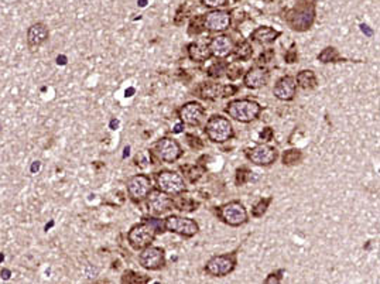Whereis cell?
Returning <instances> with one entry per match:
<instances>
[{
	"label": "cell",
	"instance_id": "6da1fadb",
	"mask_svg": "<svg viewBox=\"0 0 380 284\" xmlns=\"http://www.w3.org/2000/svg\"><path fill=\"white\" fill-rule=\"evenodd\" d=\"M225 110L232 119H235L238 122L249 123L258 118L261 106L258 102L250 101V99H239V101L231 102Z\"/></svg>",
	"mask_w": 380,
	"mask_h": 284
},
{
	"label": "cell",
	"instance_id": "7a4b0ae2",
	"mask_svg": "<svg viewBox=\"0 0 380 284\" xmlns=\"http://www.w3.org/2000/svg\"><path fill=\"white\" fill-rule=\"evenodd\" d=\"M205 133L209 137V140L214 143H225L233 137V129H232L229 119H226L220 115H214L206 122Z\"/></svg>",
	"mask_w": 380,
	"mask_h": 284
},
{
	"label": "cell",
	"instance_id": "3957f363",
	"mask_svg": "<svg viewBox=\"0 0 380 284\" xmlns=\"http://www.w3.org/2000/svg\"><path fill=\"white\" fill-rule=\"evenodd\" d=\"M156 226L151 223V222H143V223H139L136 226H133L129 235H127V239H129V243L132 244L136 250L139 249H144L146 246L151 244V242L154 241L156 238Z\"/></svg>",
	"mask_w": 380,
	"mask_h": 284
},
{
	"label": "cell",
	"instance_id": "277c9868",
	"mask_svg": "<svg viewBox=\"0 0 380 284\" xmlns=\"http://www.w3.org/2000/svg\"><path fill=\"white\" fill-rule=\"evenodd\" d=\"M219 218L228 223L229 226H240L247 221V211L243 206V203L238 201L225 203L218 209Z\"/></svg>",
	"mask_w": 380,
	"mask_h": 284
},
{
	"label": "cell",
	"instance_id": "5b68a950",
	"mask_svg": "<svg viewBox=\"0 0 380 284\" xmlns=\"http://www.w3.org/2000/svg\"><path fill=\"white\" fill-rule=\"evenodd\" d=\"M157 187L168 195H178L185 189V183L182 177L174 171H161L157 176Z\"/></svg>",
	"mask_w": 380,
	"mask_h": 284
},
{
	"label": "cell",
	"instance_id": "8992f818",
	"mask_svg": "<svg viewBox=\"0 0 380 284\" xmlns=\"http://www.w3.org/2000/svg\"><path fill=\"white\" fill-rule=\"evenodd\" d=\"M164 228L170 232L178 233L181 236H187V238L194 236L200 230V226L195 221H192L190 218L176 217V215H171L165 219Z\"/></svg>",
	"mask_w": 380,
	"mask_h": 284
},
{
	"label": "cell",
	"instance_id": "52a82bcc",
	"mask_svg": "<svg viewBox=\"0 0 380 284\" xmlns=\"http://www.w3.org/2000/svg\"><path fill=\"white\" fill-rule=\"evenodd\" d=\"M235 257L229 255H220V256L211 257L206 264L205 271L214 277H225L235 269Z\"/></svg>",
	"mask_w": 380,
	"mask_h": 284
},
{
	"label": "cell",
	"instance_id": "ba28073f",
	"mask_svg": "<svg viewBox=\"0 0 380 284\" xmlns=\"http://www.w3.org/2000/svg\"><path fill=\"white\" fill-rule=\"evenodd\" d=\"M139 262L141 267L147 270H159L165 264L164 250L159 246H146L139 256Z\"/></svg>",
	"mask_w": 380,
	"mask_h": 284
},
{
	"label": "cell",
	"instance_id": "9c48e42d",
	"mask_svg": "<svg viewBox=\"0 0 380 284\" xmlns=\"http://www.w3.org/2000/svg\"><path fill=\"white\" fill-rule=\"evenodd\" d=\"M151 181L144 174H137L127 180V192L135 201H141L150 194Z\"/></svg>",
	"mask_w": 380,
	"mask_h": 284
},
{
	"label": "cell",
	"instance_id": "30bf717a",
	"mask_svg": "<svg viewBox=\"0 0 380 284\" xmlns=\"http://www.w3.org/2000/svg\"><path fill=\"white\" fill-rule=\"evenodd\" d=\"M156 151H157L159 157L165 162H177L182 154L180 143L170 137H164L161 140H159L156 144Z\"/></svg>",
	"mask_w": 380,
	"mask_h": 284
},
{
	"label": "cell",
	"instance_id": "8fae6325",
	"mask_svg": "<svg viewBox=\"0 0 380 284\" xmlns=\"http://www.w3.org/2000/svg\"><path fill=\"white\" fill-rule=\"evenodd\" d=\"M181 122L188 126H200L205 116V109L198 102H188L178 112Z\"/></svg>",
	"mask_w": 380,
	"mask_h": 284
},
{
	"label": "cell",
	"instance_id": "7c38bea8",
	"mask_svg": "<svg viewBox=\"0 0 380 284\" xmlns=\"http://www.w3.org/2000/svg\"><path fill=\"white\" fill-rule=\"evenodd\" d=\"M247 157L253 164L266 167L277 160V150L267 144H260L250 150L247 153Z\"/></svg>",
	"mask_w": 380,
	"mask_h": 284
},
{
	"label": "cell",
	"instance_id": "4fadbf2b",
	"mask_svg": "<svg viewBox=\"0 0 380 284\" xmlns=\"http://www.w3.org/2000/svg\"><path fill=\"white\" fill-rule=\"evenodd\" d=\"M314 17H315V12L312 7H305V9H296L291 16L288 17V23L291 28L294 30H299V31H304L307 28L311 27L312 21H314Z\"/></svg>",
	"mask_w": 380,
	"mask_h": 284
},
{
	"label": "cell",
	"instance_id": "5bb4252c",
	"mask_svg": "<svg viewBox=\"0 0 380 284\" xmlns=\"http://www.w3.org/2000/svg\"><path fill=\"white\" fill-rule=\"evenodd\" d=\"M205 27L211 31H225L231 26V16L226 12L215 10L205 16Z\"/></svg>",
	"mask_w": 380,
	"mask_h": 284
},
{
	"label": "cell",
	"instance_id": "9a60e30c",
	"mask_svg": "<svg viewBox=\"0 0 380 284\" xmlns=\"http://www.w3.org/2000/svg\"><path fill=\"white\" fill-rule=\"evenodd\" d=\"M296 89H297V82L293 77H283L281 80H279L273 94L277 99L280 101H291L296 96Z\"/></svg>",
	"mask_w": 380,
	"mask_h": 284
},
{
	"label": "cell",
	"instance_id": "2e32d148",
	"mask_svg": "<svg viewBox=\"0 0 380 284\" xmlns=\"http://www.w3.org/2000/svg\"><path fill=\"white\" fill-rule=\"evenodd\" d=\"M269 78H270V75H269V71H267V69L256 67L249 69V72H246L243 82L244 85H246L247 88H250V89H259V88L267 85Z\"/></svg>",
	"mask_w": 380,
	"mask_h": 284
},
{
	"label": "cell",
	"instance_id": "e0dca14e",
	"mask_svg": "<svg viewBox=\"0 0 380 284\" xmlns=\"http://www.w3.org/2000/svg\"><path fill=\"white\" fill-rule=\"evenodd\" d=\"M208 48L212 55H215L218 58H225L233 51V42L229 37L220 36V37H215L211 41Z\"/></svg>",
	"mask_w": 380,
	"mask_h": 284
},
{
	"label": "cell",
	"instance_id": "ac0fdd59",
	"mask_svg": "<svg viewBox=\"0 0 380 284\" xmlns=\"http://www.w3.org/2000/svg\"><path fill=\"white\" fill-rule=\"evenodd\" d=\"M48 28L44 23H36L33 24L31 27L28 28L27 31V42L30 47L36 48V47H40L42 45L45 41L48 40Z\"/></svg>",
	"mask_w": 380,
	"mask_h": 284
},
{
	"label": "cell",
	"instance_id": "d6986e66",
	"mask_svg": "<svg viewBox=\"0 0 380 284\" xmlns=\"http://www.w3.org/2000/svg\"><path fill=\"white\" fill-rule=\"evenodd\" d=\"M171 201L168 200V197H165V194L159 191H153L149 197V208L156 212V214H163L167 209H170L171 206Z\"/></svg>",
	"mask_w": 380,
	"mask_h": 284
},
{
	"label": "cell",
	"instance_id": "ffe728a7",
	"mask_svg": "<svg viewBox=\"0 0 380 284\" xmlns=\"http://www.w3.org/2000/svg\"><path fill=\"white\" fill-rule=\"evenodd\" d=\"M280 36L279 31H276L274 28L267 27H259L252 33V40L258 41L259 44H270L273 41L277 40V37Z\"/></svg>",
	"mask_w": 380,
	"mask_h": 284
},
{
	"label": "cell",
	"instance_id": "44dd1931",
	"mask_svg": "<svg viewBox=\"0 0 380 284\" xmlns=\"http://www.w3.org/2000/svg\"><path fill=\"white\" fill-rule=\"evenodd\" d=\"M296 82L299 83V86L302 88V89H314L317 86V77L310 69H304L297 75Z\"/></svg>",
	"mask_w": 380,
	"mask_h": 284
},
{
	"label": "cell",
	"instance_id": "7402d4cb",
	"mask_svg": "<svg viewBox=\"0 0 380 284\" xmlns=\"http://www.w3.org/2000/svg\"><path fill=\"white\" fill-rule=\"evenodd\" d=\"M190 54L191 58L192 60H195V61H202L205 58H208L209 57V48L206 47V48H202V51L198 48V45H195V44H192L190 47Z\"/></svg>",
	"mask_w": 380,
	"mask_h": 284
},
{
	"label": "cell",
	"instance_id": "603a6c76",
	"mask_svg": "<svg viewBox=\"0 0 380 284\" xmlns=\"http://www.w3.org/2000/svg\"><path fill=\"white\" fill-rule=\"evenodd\" d=\"M318 60H321L322 62H331V61H337L338 60V51L334 47H328L321 54L318 55Z\"/></svg>",
	"mask_w": 380,
	"mask_h": 284
},
{
	"label": "cell",
	"instance_id": "cb8c5ba5",
	"mask_svg": "<svg viewBox=\"0 0 380 284\" xmlns=\"http://www.w3.org/2000/svg\"><path fill=\"white\" fill-rule=\"evenodd\" d=\"M301 160V153L299 150H288L285 151L284 156H283V162L284 164H296Z\"/></svg>",
	"mask_w": 380,
	"mask_h": 284
},
{
	"label": "cell",
	"instance_id": "d4e9b609",
	"mask_svg": "<svg viewBox=\"0 0 380 284\" xmlns=\"http://www.w3.org/2000/svg\"><path fill=\"white\" fill-rule=\"evenodd\" d=\"M269 203H270V198H267V200H260V201L255 205V208H253V217H263V214L266 212Z\"/></svg>",
	"mask_w": 380,
	"mask_h": 284
},
{
	"label": "cell",
	"instance_id": "484cf974",
	"mask_svg": "<svg viewBox=\"0 0 380 284\" xmlns=\"http://www.w3.org/2000/svg\"><path fill=\"white\" fill-rule=\"evenodd\" d=\"M236 55L240 58V60H247L250 55H252V48L247 42H243L242 45H239V48L236 50Z\"/></svg>",
	"mask_w": 380,
	"mask_h": 284
},
{
	"label": "cell",
	"instance_id": "4316f807",
	"mask_svg": "<svg viewBox=\"0 0 380 284\" xmlns=\"http://www.w3.org/2000/svg\"><path fill=\"white\" fill-rule=\"evenodd\" d=\"M208 7H220L225 6L228 0H202Z\"/></svg>",
	"mask_w": 380,
	"mask_h": 284
},
{
	"label": "cell",
	"instance_id": "83f0119b",
	"mask_svg": "<svg viewBox=\"0 0 380 284\" xmlns=\"http://www.w3.org/2000/svg\"><path fill=\"white\" fill-rule=\"evenodd\" d=\"M260 136H261V139H264V140H272V136H273V132H272V129L270 127H266L261 133H260Z\"/></svg>",
	"mask_w": 380,
	"mask_h": 284
},
{
	"label": "cell",
	"instance_id": "f1b7e54d",
	"mask_svg": "<svg viewBox=\"0 0 380 284\" xmlns=\"http://www.w3.org/2000/svg\"><path fill=\"white\" fill-rule=\"evenodd\" d=\"M235 92H236V88H235V86H228V88H225L223 96H231V95L235 94Z\"/></svg>",
	"mask_w": 380,
	"mask_h": 284
},
{
	"label": "cell",
	"instance_id": "f546056e",
	"mask_svg": "<svg viewBox=\"0 0 380 284\" xmlns=\"http://www.w3.org/2000/svg\"><path fill=\"white\" fill-rule=\"evenodd\" d=\"M360 28H362V31H363V33H366L367 36H372V31H370V30L367 28V26H365V24H362V26H360Z\"/></svg>",
	"mask_w": 380,
	"mask_h": 284
},
{
	"label": "cell",
	"instance_id": "4dcf8cb0",
	"mask_svg": "<svg viewBox=\"0 0 380 284\" xmlns=\"http://www.w3.org/2000/svg\"><path fill=\"white\" fill-rule=\"evenodd\" d=\"M182 130V124H177L176 129H174V133H180Z\"/></svg>",
	"mask_w": 380,
	"mask_h": 284
},
{
	"label": "cell",
	"instance_id": "1f68e13d",
	"mask_svg": "<svg viewBox=\"0 0 380 284\" xmlns=\"http://www.w3.org/2000/svg\"><path fill=\"white\" fill-rule=\"evenodd\" d=\"M133 92H135V89H129V91H126V96H132Z\"/></svg>",
	"mask_w": 380,
	"mask_h": 284
},
{
	"label": "cell",
	"instance_id": "d6a6232c",
	"mask_svg": "<svg viewBox=\"0 0 380 284\" xmlns=\"http://www.w3.org/2000/svg\"><path fill=\"white\" fill-rule=\"evenodd\" d=\"M118 124H119V122H118V121H113V122H112V124H110V126H112V127H113V129H115V126H116V127H118Z\"/></svg>",
	"mask_w": 380,
	"mask_h": 284
}]
</instances>
